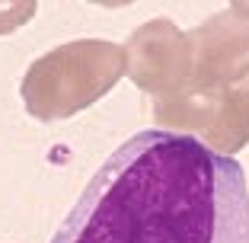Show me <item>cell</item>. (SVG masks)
<instances>
[{
  "label": "cell",
  "instance_id": "1",
  "mask_svg": "<svg viewBox=\"0 0 249 243\" xmlns=\"http://www.w3.org/2000/svg\"><path fill=\"white\" fill-rule=\"evenodd\" d=\"M52 243H249V186L233 157L147 128L118 144Z\"/></svg>",
  "mask_w": 249,
  "mask_h": 243
},
{
  "label": "cell",
  "instance_id": "2",
  "mask_svg": "<svg viewBox=\"0 0 249 243\" xmlns=\"http://www.w3.org/2000/svg\"><path fill=\"white\" fill-rule=\"evenodd\" d=\"M192 77L185 90L157 99L154 112L163 125L182 131H205L217 115L224 90L249 74V3H233L224 13L185 32Z\"/></svg>",
  "mask_w": 249,
  "mask_h": 243
},
{
  "label": "cell",
  "instance_id": "3",
  "mask_svg": "<svg viewBox=\"0 0 249 243\" xmlns=\"http://www.w3.org/2000/svg\"><path fill=\"white\" fill-rule=\"evenodd\" d=\"M128 74L124 48L106 38H77L36 58L22 77V103L38 122H61L99 103Z\"/></svg>",
  "mask_w": 249,
  "mask_h": 243
},
{
  "label": "cell",
  "instance_id": "4",
  "mask_svg": "<svg viewBox=\"0 0 249 243\" xmlns=\"http://www.w3.org/2000/svg\"><path fill=\"white\" fill-rule=\"evenodd\" d=\"M124 58H128V77L144 93H154L160 99L185 90L192 77L189 38L169 19H150L138 26L124 45Z\"/></svg>",
  "mask_w": 249,
  "mask_h": 243
},
{
  "label": "cell",
  "instance_id": "5",
  "mask_svg": "<svg viewBox=\"0 0 249 243\" xmlns=\"http://www.w3.org/2000/svg\"><path fill=\"white\" fill-rule=\"evenodd\" d=\"M205 141L214 144L211 150L224 157H233L249 144V74L233 80L217 103V115L205 128Z\"/></svg>",
  "mask_w": 249,
  "mask_h": 243
},
{
  "label": "cell",
  "instance_id": "6",
  "mask_svg": "<svg viewBox=\"0 0 249 243\" xmlns=\"http://www.w3.org/2000/svg\"><path fill=\"white\" fill-rule=\"evenodd\" d=\"M36 16V0H13V3H0V36L13 32Z\"/></svg>",
  "mask_w": 249,
  "mask_h": 243
}]
</instances>
